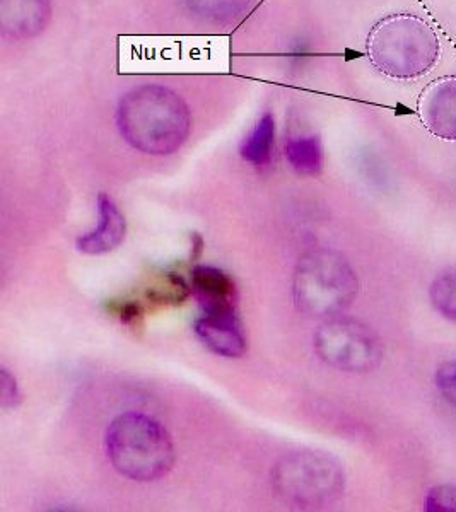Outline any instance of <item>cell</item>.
<instances>
[{"label": "cell", "mask_w": 456, "mask_h": 512, "mask_svg": "<svg viewBox=\"0 0 456 512\" xmlns=\"http://www.w3.org/2000/svg\"><path fill=\"white\" fill-rule=\"evenodd\" d=\"M117 127L123 140L135 151L168 156L187 140L192 117L180 94L147 84L132 89L120 99Z\"/></svg>", "instance_id": "1"}, {"label": "cell", "mask_w": 456, "mask_h": 512, "mask_svg": "<svg viewBox=\"0 0 456 512\" xmlns=\"http://www.w3.org/2000/svg\"><path fill=\"white\" fill-rule=\"evenodd\" d=\"M368 59L376 70L397 81L426 76L441 57V41L431 24L414 14L381 19L368 36Z\"/></svg>", "instance_id": "2"}, {"label": "cell", "mask_w": 456, "mask_h": 512, "mask_svg": "<svg viewBox=\"0 0 456 512\" xmlns=\"http://www.w3.org/2000/svg\"><path fill=\"white\" fill-rule=\"evenodd\" d=\"M106 454L122 477L135 482L159 480L175 463V448L163 425L135 412L120 415L110 424Z\"/></svg>", "instance_id": "3"}, {"label": "cell", "mask_w": 456, "mask_h": 512, "mask_svg": "<svg viewBox=\"0 0 456 512\" xmlns=\"http://www.w3.org/2000/svg\"><path fill=\"white\" fill-rule=\"evenodd\" d=\"M359 292L351 263L334 250H313L299 258L293 277L296 308L313 318L344 313Z\"/></svg>", "instance_id": "4"}, {"label": "cell", "mask_w": 456, "mask_h": 512, "mask_svg": "<svg viewBox=\"0 0 456 512\" xmlns=\"http://www.w3.org/2000/svg\"><path fill=\"white\" fill-rule=\"evenodd\" d=\"M272 489L287 507L322 509L334 504L344 492V468L332 454L294 451L275 465Z\"/></svg>", "instance_id": "5"}, {"label": "cell", "mask_w": 456, "mask_h": 512, "mask_svg": "<svg viewBox=\"0 0 456 512\" xmlns=\"http://www.w3.org/2000/svg\"><path fill=\"white\" fill-rule=\"evenodd\" d=\"M315 352L327 366L344 373L375 371L385 355L381 338L363 321L332 316L315 332Z\"/></svg>", "instance_id": "6"}, {"label": "cell", "mask_w": 456, "mask_h": 512, "mask_svg": "<svg viewBox=\"0 0 456 512\" xmlns=\"http://www.w3.org/2000/svg\"><path fill=\"white\" fill-rule=\"evenodd\" d=\"M417 115L429 134L456 142V76L427 84L417 101Z\"/></svg>", "instance_id": "7"}, {"label": "cell", "mask_w": 456, "mask_h": 512, "mask_svg": "<svg viewBox=\"0 0 456 512\" xmlns=\"http://www.w3.org/2000/svg\"><path fill=\"white\" fill-rule=\"evenodd\" d=\"M195 335L207 349L223 357H241L246 352V337L238 311L204 313L195 320Z\"/></svg>", "instance_id": "8"}, {"label": "cell", "mask_w": 456, "mask_h": 512, "mask_svg": "<svg viewBox=\"0 0 456 512\" xmlns=\"http://www.w3.org/2000/svg\"><path fill=\"white\" fill-rule=\"evenodd\" d=\"M127 234V221L113 198L106 193L98 197V226L77 239V250L86 255H105L117 250Z\"/></svg>", "instance_id": "9"}, {"label": "cell", "mask_w": 456, "mask_h": 512, "mask_svg": "<svg viewBox=\"0 0 456 512\" xmlns=\"http://www.w3.org/2000/svg\"><path fill=\"white\" fill-rule=\"evenodd\" d=\"M190 287L204 313L238 311V289L223 270L204 265L193 268Z\"/></svg>", "instance_id": "10"}, {"label": "cell", "mask_w": 456, "mask_h": 512, "mask_svg": "<svg viewBox=\"0 0 456 512\" xmlns=\"http://www.w3.org/2000/svg\"><path fill=\"white\" fill-rule=\"evenodd\" d=\"M52 14L50 0H0L2 33L24 40L45 30Z\"/></svg>", "instance_id": "11"}, {"label": "cell", "mask_w": 456, "mask_h": 512, "mask_svg": "<svg viewBox=\"0 0 456 512\" xmlns=\"http://www.w3.org/2000/svg\"><path fill=\"white\" fill-rule=\"evenodd\" d=\"M284 154L287 163L291 164V168L299 175L315 176L322 171V142L315 135H303L287 140Z\"/></svg>", "instance_id": "12"}, {"label": "cell", "mask_w": 456, "mask_h": 512, "mask_svg": "<svg viewBox=\"0 0 456 512\" xmlns=\"http://www.w3.org/2000/svg\"><path fill=\"white\" fill-rule=\"evenodd\" d=\"M275 142V120L270 113L260 118L241 144V158L253 166L269 163Z\"/></svg>", "instance_id": "13"}, {"label": "cell", "mask_w": 456, "mask_h": 512, "mask_svg": "<svg viewBox=\"0 0 456 512\" xmlns=\"http://www.w3.org/2000/svg\"><path fill=\"white\" fill-rule=\"evenodd\" d=\"M429 299L439 315L456 323V267L445 268L434 277Z\"/></svg>", "instance_id": "14"}, {"label": "cell", "mask_w": 456, "mask_h": 512, "mask_svg": "<svg viewBox=\"0 0 456 512\" xmlns=\"http://www.w3.org/2000/svg\"><path fill=\"white\" fill-rule=\"evenodd\" d=\"M185 4L195 16L205 21L226 23L241 16L250 0H185Z\"/></svg>", "instance_id": "15"}, {"label": "cell", "mask_w": 456, "mask_h": 512, "mask_svg": "<svg viewBox=\"0 0 456 512\" xmlns=\"http://www.w3.org/2000/svg\"><path fill=\"white\" fill-rule=\"evenodd\" d=\"M424 511L456 512V487L450 483L436 485L429 490L424 501Z\"/></svg>", "instance_id": "16"}, {"label": "cell", "mask_w": 456, "mask_h": 512, "mask_svg": "<svg viewBox=\"0 0 456 512\" xmlns=\"http://www.w3.org/2000/svg\"><path fill=\"white\" fill-rule=\"evenodd\" d=\"M434 383L443 400L456 410V361L443 362L434 374Z\"/></svg>", "instance_id": "17"}, {"label": "cell", "mask_w": 456, "mask_h": 512, "mask_svg": "<svg viewBox=\"0 0 456 512\" xmlns=\"http://www.w3.org/2000/svg\"><path fill=\"white\" fill-rule=\"evenodd\" d=\"M21 403V391H19L18 383L6 367H2L0 371V405L2 408H16Z\"/></svg>", "instance_id": "18"}, {"label": "cell", "mask_w": 456, "mask_h": 512, "mask_svg": "<svg viewBox=\"0 0 456 512\" xmlns=\"http://www.w3.org/2000/svg\"><path fill=\"white\" fill-rule=\"evenodd\" d=\"M139 316H141V308L135 303L125 304V306H122V309H120V318H122L125 325H132L134 321H137Z\"/></svg>", "instance_id": "19"}, {"label": "cell", "mask_w": 456, "mask_h": 512, "mask_svg": "<svg viewBox=\"0 0 456 512\" xmlns=\"http://www.w3.org/2000/svg\"><path fill=\"white\" fill-rule=\"evenodd\" d=\"M192 260L195 262L200 255H202V251H204V239L202 236L197 233L192 234Z\"/></svg>", "instance_id": "20"}]
</instances>
